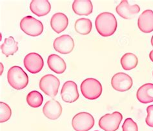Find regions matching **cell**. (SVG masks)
Here are the masks:
<instances>
[{
	"label": "cell",
	"instance_id": "6da1fadb",
	"mask_svg": "<svg viewBox=\"0 0 153 131\" xmlns=\"http://www.w3.org/2000/svg\"><path fill=\"white\" fill-rule=\"evenodd\" d=\"M95 26L98 34L102 37H110L117 30L118 22L113 14L105 12L96 17Z\"/></svg>",
	"mask_w": 153,
	"mask_h": 131
},
{
	"label": "cell",
	"instance_id": "7a4b0ae2",
	"mask_svg": "<svg viewBox=\"0 0 153 131\" xmlns=\"http://www.w3.org/2000/svg\"><path fill=\"white\" fill-rule=\"evenodd\" d=\"M7 81L9 85L16 90H22L29 84V77L21 67H11L7 73Z\"/></svg>",
	"mask_w": 153,
	"mask_h": 131
},
{
	"label": "cell",
	"instance_id": "3957f363",
	"mask_svg": "<svg viewBox=\"0 0 153 131\" xmlns=\"http://www.w3.org/2000/svg\"><path fill=\"white\" fill-rule=\"evenodd\" d=\"M80 89L83 96L90 100L98 98L102 93V86L97 79L88 78L84 80L81 85Z\"/></svg>",
	"mask_w": 153,
	"mask_h": 131
},
{
	"label": "cell",
	"instance_id": "277c9868",
	"mask_svg": "<svg viewBox=\"0 0 153 131\" xmlns=\"http://www.w3.org/2000/svg\"><path fill=\"white\" fill-rule=\"evenodd\" d=\"M20 29L28 35L37 37L43 33V25L37 19L31 15H27L20 21Z\"/></svg>",
	"mask_w": 153,
	"mask_h": 131
},
{
	"label": "cell",
	"instance_id": "5b68a950",
	"mask_svg": "<svg viewBox=\"0 0 153 131\" xmlns=\"http://www.w3.org/2000/svg\"><path fill=\"white\" fill-rule=\"evenodd\" d=\"M60 82L59 79L51 74L45 75L39 81V89L45 94L55 97L58 94Z\"/></svg>",
	"mask_w": 153,
	"mask_h": 131
},
{
	"label": "cell",
	"instance_id": "8992f818",
	"mask_svg": "<svg viewBox=\"0 0 153 131\" xmlns=\"http://www.w3.org/2000/svg\"><path fill=\"white\" fill-rule=\"evenodd\" d=\"M94 125L93 116L86 112L76 114L72 120V126L76 131H88L92 129Z\"/></svg>",
	"mask_w": 153,
	"mask_h": 131
},
{
	"label": "cell",
	"instance_id": "52a82bcc",
	"mask_svg": "<svg viewBox=\"0 0 153 131\" xmlns=\"http://www.w3.org/2000/svg\"><path fill=\"white\" fill-rule=\"evenodd\" d=\"M123 116L120 112L115 111L111 114H106L100 118L98 125L105 131H116L122 121Z\"/></svg>",
	"mask_w": 153,
	"mask_h": 131
},
{
	"label": "cell",
	"instance_id": "ba28073f",
	"mask_svg": "<svg viewBox=\"0 0 153 131\" xmlns=\"http://www.w3.org/2000/svg\"><path fill=\"white\" fill-rule=\"evenodd\" d=\"M24 66L32 74H36L42 71L44 66L42 57L37 53L27 54L23 59Z\"/></svg>",
	"mask_w": 153,
	"mask_h": 131
},
{
	"label": "cell",
	"instance_id": "9c48e42d",
	"mask_svg": "<svg viewBox=\"0 0 153 131\" xmlns=\"http://www.w3.org/2000/svg\"><path fill=\"white\" fill-rule=\"evenodd\" d=\"M112 88L119 92H125L129 90L133 85V81L129 75L120 72L114 75L111 79Z\"/></svg>",
	"mask_w": 153,
	"mask_h": 131
},
{
	"label": "cell",
	"instance_id": "30bf717a",
	"mask_svg": "<svg viewBox=\"0 0 153 131\" xmlns=\"http://www.w3.org/2000/svg\"><path fill=\"white\" fill-rule=\"evenodd\" d=\"M54 50L61 54H68L74 48L73 39L69 35H63L55 39L53 42Z\"/></svg>",
	"mask_w": 153,
	"mask_h": 131
},
{
	"label": "cell",
	"instance_id": "8fae6325",
	"mask_svg": "<svg viewBox=\"0 0 153 131\" xmlns=\"http://www.w3.org/2000/svg\"><path fill=\"white\" fill-rule=\"evenodd\" d=\"M62 100L67 103H73L79 98L78 86L76 82L68 81L64 83L61 90Z\"/></svg>",
	"mask_w": 153,
	"mask_h": 131
},
{
	"label": "cell",
	"instance_id": "7c38bea8",
	"mask_svg": "<svg viewBox=\"0 0 153 131\" xmlns=\"http://www.w3.org/2000/svg\"><path fill=\"white\" fill-rule=\"evenodd\" d=\"M116 11L121 18L125 19H131L140 12V8L136 4L130 5L127 0H122L116 7Z\"/></svg>",
	"mask_w": 153,
	"mask_h": 131
},
{
	"label": "cell",
	"instance_id": "4fadbf2b",
	"mask_svg": "<svg viewBox=\"0 0 153 131\" xmlns=\"http://www.w3.org/2000/svg\"><path fill=\"white\" fill-rule=\"evenodd\" d=\"M43 113L50 120H57L62 115V107L59 102L52 99L45 103L43 108Z\"/></svg>",
	"mask_w": 153,
	"mask_h": 131
},
{
	"label": "cell",
	"instance_id": "5bb4252c",
	"mask_svg": "<svg viewBox=\"0 0 153 131\" xmlns=\"http://www.w3.org/2000/svg\"><path fill=\"white\" fill-rule=\"evenodd\" d=\"M138 26L143 33L153 31V11L146 10L141 14L138 19Z\"/></svg>",
	"mask_w": 153,
	"mask_h": 131
},
{
	"label": "cell",
	"instance_id": "9a60e30c",
	"mask_svg": "<svg viewBox=\"0 0 153 131\" xmlns=\"http://www.w3.org/2000/svg\"><path fill=\"white\" fill-rule=\"evenodd\" d=\"M30 10L38 17L47 15L51 10V5L48 0H33L30 4Z\"/></svg>",
	"mask_w": 153,
	"mask_h": 131
},
{
	"label": "cell",
	"instance_id": "2e32d148",
	"mask_svg": "<svg viewBox=\"0 0 153 131\" xmlns=\"http://www.w3.org/2000/svg\"><path fill=\"white\" fill-rule=\"evenodd\" d=\"M68 19L67 15L62 12H58L52 15L51 19L52 29L57 34L65 31L68 26Z\"/></svg>",
	"mask_w": 153,
	"mask_h": 131
},
{
	"label": "cell",
	"instance_id": "e0dca14e",
	"mask_svg": "<svg viewBox=\"0 0 153 131\" xmlns=\"http://www.w3.org/2000/svg\"><path fill=\"white\" fill-rule=\"evenodd\" d=\"M47 64L51 71L57 74L63 73L67 69L65 61L56 54H51L48 57Z\"/></svg>",
	"mask_w": 153,
	"mask_h": 131
},
{
	"label": "cell",
	"instance_id": "ac0fdd59",
	"mask_svg": "<svg viewBox=\"0 0 153 131\" xmlns=\"http://www.w3.org/2000/svg\"><path fill=\"white\" fill-rule=\"evenodd\" d=\"M136 98L142 104L153 102V84L147 83L141 86L136 92Z\"/></svg>",
	"mask_w": 153,
	"mask_h": 131
},
{
	"label": "cell",
	"instance_id": "d6986e66",
	"mask_svg": "<svg viewBox=\"0 0 153 131\" xmlns=\"http://www.w3.org/2000/svg\"><path fill=\"white\" fill-rule=\"evenodd\" d=\"M72 7L74 13L79 15H88L93 10L91 0H74Z\"/></svg>",
	"mask_w": 153,
	"mask_h": 131
},
{
	"label": "cell",
	"instance_id": "ffe728a7",
	"mask_svg": "<svg viewBox=\"0 0 153 131\" xmlns=\"http://www.w3.org/2000/svg\"><path fill=\"white\" fill-rule=\"evenodd\" d=\"M1 50L3 54L7 57L13 55L18 50V42L15 41L13 36L5 38V41L1 46Z\"/></svg>",
	"mask_w": 153,
	"mask_h": 131
},
{
	"label": "cell",
	"instance_id": "44dd1931",
	"mask_svg": "<svg viewBox=\"0 0 153 131\" xmlns=\"http://www.w3.org/2000/svg\"><path fill=\"white\" fill-rule=\"evenodd\" d=\"M121 65L124 70L129 71L134 69L138 64V59L132 53H127L121 58Z\"/></svg>",
	"mask_w": 153,
	"mask_h": 131
},
{
	"label": "cell",
	"instance_id": "7402d4cb",
	"mask_svg": "<svg viewBox=\"0 0 153 131\" xmlns=\"http://www.w3.org/2000/svg\"><path fill=\"white\" fill-rule=\"evenodd\" d=\"M74 29L77 33L81 35H88L92 29V22L89 19L80 18L76 21Z\"/></svg>",
	"mask_w": 153,
	"mask_h": 131
},
{
	"label": "cell",
	"instance_id": "603a6c76",
	"mask_svg": "<svg viewBox=\"0 0 153 131\" xmlns=\"http://www.w3.org/2000/svg\"><path fill=\"white\" fill-rule=\"evenodd\" d=\"M43 102V95L38 91H33L27 94V102L31 108H39L42 105Z\"/></svg>",
	"mask_w": 153,
	"mask_h": 131
},
{
	"label": "cell",
	"instance_id": "cb8c5ba5",
	"mask_svg": "<svg viewBox=\"0 0 153 131\" xmlns=\"http://www.w3.org/2000/svg\"><path fill=\"white\" fill-rule=\"evenodd\" d=\"M12 116L10 106L5 102H0V122L4 123L9 120Z\"/></svg>",
	"mask_w": 153,
	"mask_h": 131
},
{
	"label": "cell",
	"instance_id": "d4e9b609",
	"mask_svg": "<svg viewBox=\"0 0 153 131\" xmlns=\"http://www.w3.org/2000/svg\"><path fill=\"white\" fill-rule=\"evenodd\" d=\"M122 131H138V125L132 118H126L122 125Z\"/></svg>",
	"mask_w": 153,
	"mask_h": 131
},
{
	"label": "cell",
	"instance_id": "484cf974",
	"mask_svg": "<svg viewBox=\"0 0 153 131\" xmlns=\"http://www.w3.org/2000/svg\"><path fill=\"white\" fill-rule=\"evenodd\" d=\"M147 116L146 118V124L150 127H153V105L147 107Z\"/></svg>",
	"mask_w": 153,
	"mask_h": 131
},
{
	"label": "cell",
	"instance_id": "4316f807",
	"mask_svg": "<svg viewBox=\"0 0 153 131\" xmlns=\"http://www.w3.org/2000/svg\"><path fill=\"white\" fill-rule=\"evenodd\" d=\"M149 58L151 59V61L153 62V50L151 51L149 53Z\"/></svg>",
	"mask_w": 153,
	"mask_h": 131
},
{
	"label": "cell",
	"instance_id": "83f0119b",
	"mask_svg": "<svg viewBox=\"0 0 153 131\" xmlns=\"http://www.w3.org/2000/svg\"><path fill=\"white\" fill-rule=\"evenodd\" d=\"M151 45L153 46V35L152 36V37H151Z\"/></svg>",
	"mask_w": 153,
	"mask_h": 131
},
{
	"label": "cell",
	"instance_id": "f1b7e54d",
	"mask_svg": "<svg viewBox=\"0 0 153 131\" xmlns=\"http://www.w3.org/2000/svg\"><path fill=\"white\" fill-rule=\"evenodd\" d=\"M1 75L2 72H3V64H2V63H1Z\"/></svg>",
	"mask_w": 153,
	"mask_h": 131
},
{
	"label": "cell",
	"instance_id": "f546056e",
	"mask_svg": "<svg viewBox=\"0 0 153 131\" xmlns=\"http://www.w3.org/2000/svg\"><path fill=\"white\" fill-rule=\"evenodd\" d=\"M94 131H99V130H94Z\"/></svg>",
	"mask_w": 153,
	"mask_h": 131
},
{
	"label": "cell",
	"instance_id": "4dcf8cb0",
	"mask_svg": "<svg viewBox=\"0 0 153 131\" xmlns=\"http://www.w3.org/2000/svg\"><path fill=\"white\" fill-rule=\"evenodd\" d=\"M152 75H153V71H152Z\"/></svg>",
	"mask_w": 153,
	"mask_h": 131
},
{
	"label": "cell",
	"instance_id": "1f68e13d",
	"mask_svg": "<svg viewBox=\"0 0 153 131\" xmlns=\"http://www.w3.org/2000/svg\"><path fill=\"white\" fill-rule=\"evenodd\" d=\"M152 131H153V130H152Z\"/></svg>",
	"mask_w": 153,
	"mask_h": 131
}]
</instances>
